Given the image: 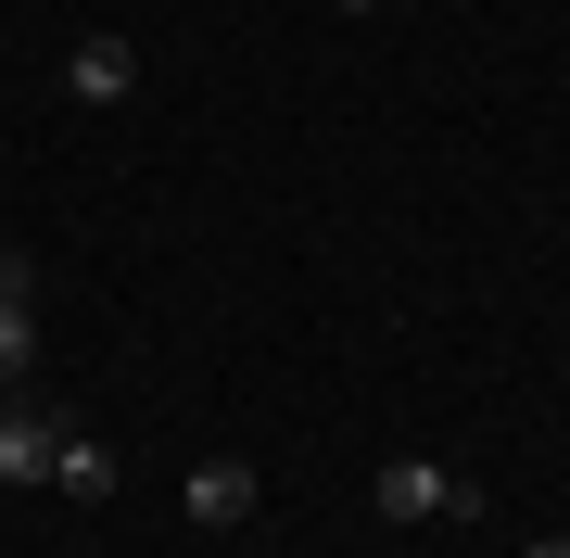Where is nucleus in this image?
I'll use <instances>...</instances> for the list:
<instances>
[{"label": "nucleus", "instance_id": "f257e3e1", "mask_svg": "<svg viewBox=\"0 0 570 558\" xmlns=\"http://www.w3.org/2000/svg\"><path fill=\"white\" fill-rule=\"evenodd\" d=\"M367 508H381L393 533H406V520H469V508H482V496H469L456 470H431V457H393V470L367 482Z\"/></svg>", "mask_w": 570, "mask_h": 558}, {"label": "nucleus", "instance_id": "f03ea898", "mask_svg": "<svg viewBox=\"0 0 570 558\" xmlns=\"http://www.w3.org/2000/svg\"><path fill=\"white\" fill-rule=\"evenodd\" d=\"M127 89H140V51H127L115 26H102V39H77V51H63V102H89V115H115Z\"/></svg>", "mask_w": 570, "mask_h": 558}, {"label": "nucleus", "instance_id": "7ed1b4c3", "mask_svg": "<svg viewBox=\"0 0 570 558\" xmlns=\"http://www.w3.org/2000/svg\"><path fill=\"white\" fill-rule=\"evenodd\" d=\"M254 496H266V482L242 470V457H204V470L178 482V508H190V533H242V520H254Z\"/></svg>", "mask_w": 570, "mask_h": 558}, {"label": "nucleus", "instance_id": "20e7f679", "mask_svg": "<svg viewBox=\"0 0 570 558\" xmlns=\"http://www.w3.org/2000/svg\"><path fill=\"white\" fill-rule=\"evenodd\" d=\"M51 444H63V419L26 407V393H0V482H51Z\"/></svg>", "mask_w": 570, "mask_h": 558}, {"label": "nucleus", "instance_id": "39448f33", "mask_svg": "<svg viewBox=\"0 0 570 558\" xmlns=\"http://www.w3.org/2000/svg\"><path fill=\"white\" fill-rule=\"evenodd\" d=\"M51 496H77V508H102V496H115V444H89V432H63V444H51Z\"/></svg>", "mask_w": 570, "mask_h": 558}, {"label": "nucleus", "instance_id": "423d86ee", "mask_svg": "<svg viewBox=\"0 0 570 558\" xmlns=\"http://www.w3.org/2000/svg\"><path fill=\"white\" fill-rule=\"evenodd\" d=\"M26 369H39V305L0 292V393H26Z\"/></svg>", "mask_w": 570, "mask_h": 558}, {"label": "nucleus", "instance_id": "0eeeda50", "mask_svg": "<svg viewBox=\"0 0 570 558\" xmlns=\"http://www.w3.org/2000/svg\"><path fill=\"white\" fill-rule=\"evenodd\" d=\"M520 558H570V533H532V546H520Z\"/></svg>", "mask_w": 570, "mask_h": 558}, {"label": "nucleus", "instance_id": "6e6552de", "mask_svg": "<svg viewBox=\"0 0 570 558\" xmlns=\"http://www.w3.org/2000/svg\"><path fill=\"white\" fill-rule=\"evenodd\" d=\"M330 13H381V0H330Z\"/></svg>", "mask_w": 570, "mask_h": 558}]
</instances>
